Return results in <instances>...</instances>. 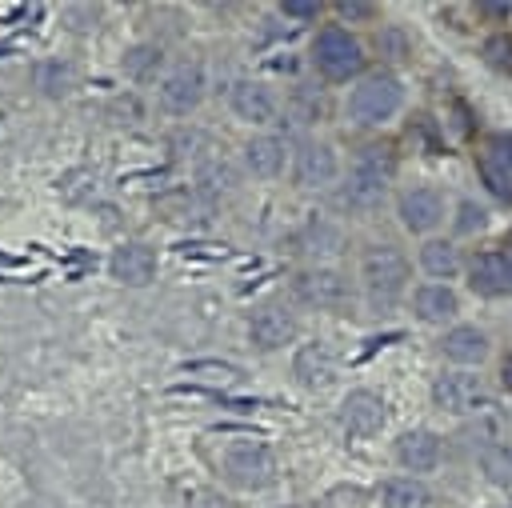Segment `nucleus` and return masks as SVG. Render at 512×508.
<instances>
[{"label": "nucleus", "instance_id": "393cba45", "mask_svg": "<svg viewBox=\"0 0 512 508\" xmlns=\"http://www.w3.org/2000/svg\"><path fill=\"white\" fill-rule=\"evenodd\" d=\"M480 464H484V472H488L496 484H512V452H508V448L488 444V448L480 452Z\"/></svg>", "mask_w": 512, "mask_h": 508}, {"label": "nucleus", "instance_id": "c85d7f7f", "mask_svg": "<svg viewBox=\"0 0 512 508\" xmlns=\"http://www.w3.org/2000/svg\"><path fill=\"white\" fill-rule=\"evenodd\" d=\"M284 16H296V20H316L320 16V4H300V0H284L280 4Z\"/></svg>", "mask_w": 512, "mask_h": 508}, {"label": "nucleus", "instance_id": "4be33fe9", "mask_svg": "<svg viewBox=\"0 0 512 508\" xmlns=\"http://www.w3.org/2000/svg\"><path fill=\"white\" fill-rule=\"evenodd\" d=\"M380 500H384V508H428V488L420 484V480H412V476H396V480H388L384 488H380Z\"/></svg>", "mask_w": 512, "mask_h": 508}, {"label": "nucleus", "instance_id": "412c9836", "mask_svg": "<svg viewBox=\"0 0 512 508\" xmlns=\"http://www.w3.org/2000/svg\"><path fill=\"white\" fill-rule=\"evenodd\" d=\"M244 164L252 168V176H276L284 168V144L276 136H252L244 144Z\"/></svg>", "mask_w": 512, "mask_h": 508}, {"label": "nucleus", "instance_id": "f257e3e1", "mask_svg": "<svg viewBox=\"0 0 512 508\" xmlns=\"http://www.w3.org/2000/svg\"><path fill=\"white\" fill-rule=\"evenodd\" d=\"M392 172H396V156H392V148H384V144H368V148H360L356 160H352V168H348L344 200L356 204V208L376 204V200L384 196Z\"/></svg>", "mask_w": 512, "mask_h": 508}, {"label": "nucleus", "instance_id": "4468645a", "mask_svg": "<svg viewBox=\"0 0 512 508\" xmlns=\"http://www.w3.org/2000/svg\"><path fill=\"white\" fill-rule=\"evenodd\" d=\"M396 212H400V224H404L408 232H428V228L440 224V216H444V200H440L436 188H408V192L400 196Z\"/></svg>", "mask_w": 512, "mask_h": 508}, {"label": "nucleus", "instance_id": "20e7f679", "mask_svg": "<svg viewBox=\"0 0 512 508\" xmlns=\"http://www.w3.org/2000/svg\"><path fill=\"white\" fill-rule=\"evenodd\" d=\"M220 468L236 488H264L272 480V452L260 440H228L220 452Z\"/></svg>", "mask_w": 512, "mask_h": 508}, {"label": "nucleus", "instance_id": "dca6fc26", "mask_svg": "<svg viewBox=\"0 0 512 508\" xmlns=\"http://www.w3.org/2000/svg\"><path fill=\"white\" fill-rule=\"evenodd\" d=\"M232 112L240 116V120H252V124H268L272 116H276V96H272V88H264L260 80H240V84H232Z\"/></svg>", "mask_w": 512, "mask_h": 508}, {"label": "nucleus", "instance_id": "b1692460", "mask_svg": "<svg viewBox=\"0 0 512 508\" xmlns=\"http://www.w3.org/2000/svg\"><path fill=\"white\" fill-rule=\"evenodd\" d=\"M36 84H40L48 96H64V92H72V84H76V68L64 64V60H48V64L36 68Z\"/></svg>", "mask_w": 512, "mask_h": 508}, {"label": "nucleus", "instance_id": "7ed1b4c3", "mask_svg": "<svg viewBox=\"0 0 512 508\" xmlns=\"http://www.w3.org/2000/svg\"><path fill=\"white\" fill-rule=\"evenodd\" d=\"M400 100H404L400 80L388 76V72H376V76L360 80V84L348 92V116H352L356 124H380V120H388V116L400 108Z\"/></svg>", "mask_w": 512, "mask_h": 508}, {"label": "nucleus", "instance_id": "2f4dec72", "mask_svg": "<svg viewBox=\"0 0 512 508\" xmlns=\"http://www.w3.org/2000/svg\"><path fill=\"white\" fill-rule=\"evenodd\" d=\"M504 252H508V256H512V240H504Z\"/></svg>", "mask_w": 512, "mask_h": 508}, {"label": "nucleus", "instance_id": "1a4fd4ad", "mask_svg": "<svg viewBox=\"0 0 512 508\" xmlns=\"http://www.w3.org/2000/svg\"><path fill=\"white\" fill-rule=\"evenodd\" d=\"M204 96V72L196 60H180L164 80H160V100L168 112H192Z\"/></svg>", "mask_w": 512, "mask_h": 508}, {"label": "nucleus", "instance_id": "aec40b11", "mask_svg": "<svg viewBox=\"0 0 512 508\" xmlns=\"http://www.w3.org/2000/svg\"><path fill=\"white\" fill-rule=\"evenodd\" d=\"M412 304H416V316L428 320V324H440V320L456 316V292L448 284H424V288H416Z\"/></svg>", "mask_w": 512, "mask_h": 508}, {"label": "nucleus", "instance_id": "6ab92c4d", "mask_svg": "<svg viewBox=\"0 0 512 508\" xmlns=\"http://www.w3.org/2000/svg\"><path fill=\"white\" fill-rule=\"evenodd\" d=\"M440 348H444V356H448V360H460V364H480V360L488 356V336H484L476 324H460V328L444 332Z\"/></svg>", "mask_w": 512, "mask_h": 508}, {"label": "nucleus", "instance_id": "c756f323", "mask_svg": "<svg viewBox=\"0 0 512 508\" xmlns=\"http://www.w3.org/2000/svg\"><path fill=\"white\" fill-rule=\"evenodd\" d=\"M336 12H340L344 20H372V16H376V8H372V4H356V0L336 4Z\"/></svg>", "mask_w": 512, "mask_h": 508}, {"label": "nucleus", "instance_id": "ddd939ff", "mask_svg": "<svg viewBox=\"0 0 512 508\" xmlns=\"http://www.w3.org/2000/svg\"><path fill=\"white\" fill-rule=\"evenodd\" d=\"M336 152L328 144H300L296 152V164H292V180L300 188H320V184H332L336 180Z\"/></svg>", "mask_w": 512, "mask_h": 508}, {"label": "nucleus", "instance_id": "cd10ccee", "mask_svg": "<svg viewBox=\"0 0 512 508\" xmlns=\"http://www.w3.org/2000/svg\"><path fill=\"white\" fill-rule=\"evenodd\" d=\"M152 60H160V52H156V48H136V52L124 60V68H128L132 76H140V72H144Z\"/></svg>", "mask_w": 512, "mask_h": 508}, {"label": "nucleus", "instance_id": "2eb2a0df", "mask_svg": "<svg viewBox=\"0 0 512 508\" xmlns=\"http://www.w3.org/2000/svg\"><path fill=\"white\" fill-rule=\"evenodd\" d=\"M292 372H296V380H300L304 388H324V384H332V376H336V356H332L328 344H320V340L300 344L296 356H292Z\"/></svg>", "mask_w": 512, "mask_h": 508}, {"label": "nucleus", "instance_id": "a211bd4d", "mask_svg": "<svg viewBox=\"0 0 512 508\" xmlns=\"http://www.w3.org/2000/svg\"><path fill=\"white\" fill-rule=\"evenodd\" d=\"M396 460L408 468V472H428L440 464V436L432 432H404L396 440Z\"/></svg>", "mask_w": 512, "mask_h": 508}, {"label": "nucleus", "instance_id": "6e6552de", "mask_svg": "<svg viewBox=\"0 0 512 508\" xmlns=\"http://www.w3.org/2000/svg\"><path fill=\"white\" fill-rule=\"evenodd\" d=\"M432 400H436V408L460 416V412H476L480 404H488V392H484L480 376L444 372V376H436V384H432Z\"/></svg>", "mask_w": 512, "mask_h": 508}, {"label": "nucleus", "instance_id": "f3484780", "mask_svg": "<svg viewBox=\"0 0 512 508\" xmlns=\"http://www.w3.org/2000/svg\"><path fill=\"white\" fill-rule=\"evenodd\" d=\"M112 276L124 284H148L156 276V252L144 244H124L112 252Z\"/></svg>", "mask_w": 512, "mask_h": 508}, {"label": "nucleus", "instance_id": "9b49d317", "mask_svg": "<svg viewBox=\"0 0 512 508\" xmlns=\"http://www.w3.org/2000/svg\"><path fill=\"white\" fill-rule=\"evenodd\" d=\"M340 424L348 428V436H372L384 428V400L368 388H356L344 396L340 404Z\"/></svg>", "mask_w": 512, "mask_h": 508}, {"label": "nucleus", "instance_id": "9d476101", "mask_svg": "<svg viewBox=\"0 0 512 508\" xmlns=\"http://www.w3.org/2000/svg\"><path fill=\"white\" fill-rule=\"evenodd\" d=\"M468 284L480 296H508L512 292V256L508 252H480V256H472Z\"/></svg>", "mask_w": 512, "mask_h": 508}, {"label": "nucleus", "instance_id": "bb28decb", "mask_svg": "<svg viewBox=\"0 0 512 508\" xmlns=\"http://www.w3.org/2000/svg\"><path fill=\"white\" fill-rule=\"evenodd\" d=\"M484 224H488V212H484L480 204H472V200H460L456 232H476V228H484Z\"/></svg>", "mask_w": 512, "mask_h": 508}, {"label": "nucleus", "instance_id": "39448f33", "mask_svg": "<svg viewBox=\"0 0 512 508\" xmlns=\"http://www.w3.org/2000/svg\"><path fill=\"white\" fill-rule=\"evenodd\" d=\"M312 60H316L320 76H328V80H348V76H356V72H360V64H364L356 36H348V32H344V28H336V24H328V28H320V32H316Z\"/></svg>", "mask_w": 512, "mask_h": 508}, {"label": "nucleus", "instance_id": "423d86ee", "mask_svg": "<svg viewBox=\"0 0 512 508\" xmlns=\"http://www.w3.org/2000/svg\"><path fill=\"white\" fill-rule=\"evenodd\" d=\"M292 296L308 308H352L356 292H352V280L336 268H308V272H296L292 280Z\"/></svg>", "mask_w": 512, "mask_h": 508}, {"label": "nucleus", "instance_id": "0eeeda50", "mask_svg": "<svg viewBox=\"0 0 512 508\" xmlns=\"http://www.w3.org/2000/svg\"><path fill=\"white\" fill-rule=\"evenodd\" d=\"M476 168H480V180L488 184V192L500 196L504 204H512V132L484 136V144L476 152Z\"/></svg>", "mask_w": 512, "mask_h": 508}, {"label": "nucleus", "instance_id": "5701e85b", "mask_svg": "<svg viewBox=\"0 0 512 508\" xmlns=\"http://www.w3.org/2000/svg\"><path fill=\"white\" fill-rule=\"evenodd\" d=\"M420 264H424L428 276H452V272L460 268V256H456L452 244H444V240H428V244L420 248Z\"/></svg>", "mask_w": 512, "mask_h": 508}, {"label": "nucleus", "instance_id": "f03ea898", "mask_svg": "<svg viewBox=\"0 0 512 508\" xmlns=\"http://www.w3.org/2000/svg\"><path fill=\"white\" fill-rule=\"evenodd\" d=\"M360 280H364V288H368L372 300H384L388 304L408 284V256L400 248H392V244H372L364 252V260H360Z\"/></svg>", "mask_w": 512, "mask_h": 508}, {"label": "nucleus", "instance_id": "7c9ffc66", "mask_svg": "<svg viewBox=\"0 0 512 508\" xmlns=\"http://www.w3.org/2000/svg\"><path fill=\"white\" fill-rule=\"evenodd\" d=\"M500 380H504V388L512 392V356H504V364H500Z\"/></svg>", "mask_w": 512, "mask_h": 508}, {"label": "nucleus", "instance_id": "a878e982", "mask_svg": "<svg viewBox=\"0 0 512 508\" xmlns=\"http://www.w3.org/2000/svg\"><path fill=\"white\" fill-rule=\"evenodd\" d=\"M484 60L496 68V72H512V36L508 32H496L484 40Z\"/></svg>", "mask_w": 512, "mask_h": 508}, {"label": "nucleus", "instance_id": "f8f14e48", "mask_svg": "<svg viewBox=\"0 0 512 508\" xmlns=\"http://www.w3.org/2000/svg\"><path fill=\"white\" fill-rule=\"evenodd\" d=\"M248 336H252L256 348L272 352V348H280L296 336V316L284 304H264V308H256V316L248 324Z\"/></svg>", "mask_w": 512, "mask_h": 508}]
</instances>
